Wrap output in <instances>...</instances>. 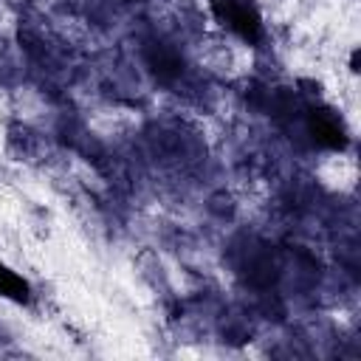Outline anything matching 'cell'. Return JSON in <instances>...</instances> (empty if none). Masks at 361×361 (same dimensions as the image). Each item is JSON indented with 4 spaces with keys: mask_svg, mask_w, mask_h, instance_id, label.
<instances>
[{
    "mask_svg": "<svg viewBox=\"0 0 361 361\" xmlns=\"http://www.w3.org/2000/svg\"><path fill=\"white\" fill-rule=\"evenodd\" d=\"M310 130H313V138H316L319 144H324V147L338 149V147L344 144L338 124H336V121H330V118H324V116H316V118L310 121Z\"/></svg>",
    "mask_w": 361,
    "mask_h": 361,
    "instance_id": "6da1fadb",
    "label": "cell"
},
{
    "mask_svg": "<svg viewBox=\"0 0 361 361\" xmlns=\"http://www.w3.org/2000/svg\"><path fill=\"white\" fill-rule=\"evenodd\" d=\"M25 293H28L25 279H23V276H17L11 268H6V265L0 262V296L14 299V302H23V299H25Z\"/></svg>",
    "mask_w": 361,
    "mask_h": 361,
    "instance_id": "7a4b0ae2",
    "label": "cell"
}]
</instances>
